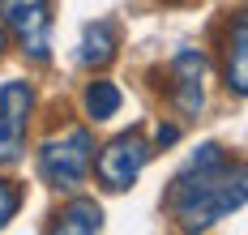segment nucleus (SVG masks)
Here are the masks:
<instances>
[{"mask_svg":"<svg viewBox=\"0 0 248 235\" xmlns=\"http://www.w3.org/2000/svg\"><path fill=\"white\" fill-rule=\"evenodd\" d=\"M171 99L175 107L184 111V116H197L201 103H205V60H201V52H180L171 64Z\"/></svg>","mask_w":248,"mask_h":235,"instance_id":"nucleus-6","label":"nucleus"},{"mask_svg":"<svg viewBox=\"0 0 248 235\" xmlns=\"http://www.w3.org/2000/svg\"><path fill=\"white\" fill-rule=\"evenodd\" d=\"M30 107H34V90L26 81H4L0 86V162H17L22 158Z\"/></svg>","mask_w":248,"mask_h":235,"instance_id":"nucleus-5","label":"nucleus"},{"mask_svg":"<svg viewBox=\"0 0 248 235\" xmlns=\"http://www.w3.org/2000/svg\"><path fill=\"white\" fill-rule=\"evenodd\" d=\"M81 103H86V116H90V120H111V116L120 111L124 94L116 90V81H90Z\"/></svg>","mask_w":248,"mask_h":235,"instance_id":"nucleus-10","label":"nucleus"},{"mask_svg":"<svg viewBox=\"0 0 248 235\" xmlns=\"http://www.w3.org/2000/svg\"><path fill=\"white\" fill-rule=\"evenodd\" d=\"M0 26L17 39L30 60H47L51 0H0Z\"/></svg>","mask_w":248,"mask_h":235,"instance_id":"nucleus-4","label":"nucleus"},{"mask_svg":"<svg viewBox=\"0 0 248 235\" xmlns=\"http://www.w3.org/2000/svg\"><path fill=\"white\" fill-rule=\"evenodd\" d=\"M175 137H180V129H175V124H158V146H171Z\"/></svg>","mask_w":248,"mask_h":235,"instance_id":"nucleus-12","label":"nucleus"},{"mask_svg":"<svg viewBox=\"0 0 248 235\" xmlns=\"http://www.w3.org/2000/svg\"><path fill=\"white\" fill-rule=\"evenodd\" d=\"M90 162H94V176H99L103 188L124 192V188L137 184L141 167L150 162V141L137 129H128V132H120V137H111L99 150V158H90Z\"/></svg>","mask_w":248,"mask_h":235,"instance_id":"nucleus-3","label":"nucleus"},{"mask_svg":"<svg viewBox=\"0 0 248 235\" xmlns=\"http://www.w3.org/2000/svg\"><path fill=\"white\" fill-rule=\"evenodd\" d=\"M4 47H9V30L0 26V56H4Z\"/></svg>","mask_w":248,"mask_h":235,"instance_id":"nucleus-13","label":"nucleus"},{"mask_svg":"<svg viewBox=\"0 0 248 235\" xmlns=\"http://www.w3.org/2000/svg\"><path fill=\"white\" fill-rule=\"evenodd\" d=\"M111 60H116V30L107 26V22H99V26L86 30V39H81V64L103 69Z\"/></svg>","mask_w":248,"mask_h":235,"instance_id":"nucleus-9","label":"nucleus"},{"mask_svg":"<svg viewBox=\"0 0 248 235\" xmlns=\"http://www.w3.org/2000/svg\"><path fill=\"white\" fill-rule=\"evenodd\" d=\"M17 206H22V188L9 184V180H0V227L17 214Z\"/></svg>","mask_w":248,"mask_h":235,"instance_id":"nucleus-11","label":"nucleus"},{"mask_svg":"<svg viewBox=\"0 0 248 235\" xmlns=\"http://www.w3.org/2000/svg\"><path fill=\"white\" fill-rule=\"evenodd\" d=\"M248 197L244 184V162H227L223 146H201L193 167L184 176H175L167 188V209L184 231H205L210 222L227 218L231 209H240Z\"/></svg>","mask_w":248,"mask_h":235,"instance_id":"nucleus-1","label":"nucleus"},{"mask_svg":"<svg viewBox=\"0 0 248 235\" xmlns=\"http://www.w3.org/2000/svg\"><path fill=\"white\" fill-rule=\"evenodd\" d=\"M90 158H94L90 129H69V132H60V137H51V141H43V150H39V176L51 188L73 192L90 176Z\"/></svg>","mask_w":248,"mask_h":235,"instance_id":"nucleus-2","label":"nucleus"},{"mask_svg":"<svg viewBox=\"0 0 248 235\" xmlns=\"http://www.w3.org/2000/svg\"><path fill=\"white\" fill-rule=\"evenodd\" d=\"M223 77L231 94H248V17H235L231 39H227V60H223Z\"/></svg>","mask_w":248,"mask_h":235,"instance_id":"nucleus-7","label":"nucleus"},{"mask_svg":"<svg viewBox=\"0 0 248 235\" xmlns=\"http://www.w3.org/2000/svg\"><path fill=\"white\" fill-rule=\"evenodd\" d=\"M103 227V209L94 201H86V197H77L73 206H64L56 214V222H51V231H64V235H90Z\"/></svg>","mask_w":248,"mask_h":235,"instance_id":"nucleus-8","label":"nucleus"}]
</instances>
